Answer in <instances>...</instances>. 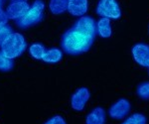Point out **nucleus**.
<instances>
[{"instance_id":"f257e3e1","label":"nucleus","mask_w":149,"mask_h":124,"mask_svg":"<svg viewBox=\"0 0 149 124\" xmlns=\"http://www.w3.org/2000/svg\"><path fill=\"white\" fill-rule=\"evenodd\" d=\"M95 38L74 27L67 31L62 37L61 46L68 55L77 56L86 53L92 48Z\"/></svg>"},{"instance_id":"f03ea898","label":"nucleus","mask_w":149,"mask_h":124,"mask_svg":"<svg viewBox=\"0 0 149 124\" xmlns=\"http://www.w3.org/2000/svg\"><path fill=\"white\" fill-rule=\"evenodd\" d=\"M1 52L8 59L18 58L26 51L27 43L20 33H11L1 44Z\"/></svg>"},{"instance_id":"7ed1b4c3","label":"nucleus","mask_w":149,"mask_h":124,"mask_svg":"<svg viewBox=\"0 0 149 124\" xmlns=\"http://www.w3.org/2000/svg\"><path fill=\"white\" fill-rule=\"evenodd\" d=\"M45 4L42 0H35L32 6L29 7L21 18L18 19V26L20 28H28L39 23L43 18Z\"/></svg>"},{"instance_id":"20e7f679","label":"nucleus","mask_w":149,"mask_h":124,"mask_svg":"<svg viewBox=\"0 0 149 124\" xmlns=\"http://www.w3.org/2000/svg\"><path fill=\"white\" fill-rule=\"evenodd\" d=\"M97 13L102 17L109 19H119L121 17L120 7L116 0H100Z\"/></svg>"},{"instance_id":"39448f33","label":"nucleus","mask_w":149,"mask_h":124,"mask_svg":"<svg viewBox=\"0 0 149 124\" xmlns=\"http://www.w3.org/2000/svg\"><path fill=\"white\" fill-rule=\"evenodd\" d=\"M130 108V102L125 98H120L112 104L109 110V113L111 118L115 119V120H120L129 113Z\"/></svg>"},{"instance_id":"423d86ee","label":"nucleus","mask_w":149,"mask_h":124,"mask_svg":"<svg viewBox=\"0 0 149 124\" xmlns=\"http://www.w3.org/2000/svg\"><path fill=\"white\" fill-rule=\"evenodd\" d=\"M90 96L91 92L86 87H81V89H77L71 98L72 108L76 111H81L85 108L86 103L90 99Z\"/></svg>"},{"instance_id":"0eeeda50","label":"nucleus","mask_w":149,"mask_h":124,"mask_svg":"<svg viewBox=\"0 0 149 124\" xmlns=\"http://www.w3.org/2000/svg\"><path fill=\"white\" fill-rule=\"evenodd\" d=\"M29 7H30V5L26 0L12 1L6 9V15L8 19H12V20L19 19L26 13Z\"/></svg>"},{"instance_id":"6e6552de","label":"nucleus","mask_w":149,"mask_h":124,"mask_svg":"<svg viewBox=\"0 0 149 124\" xmlns=\"http://www.w3.org/2000/svg\"><path fill=\"white\" fill-rule=\"evenodd\" d=\"M132 57L138 65L149 68V46L146 44H136L132 48Z\"/></svg>"},{"instance_id":"1a4fd4ad","label":"nucleus","mask_w":149,"mask_h":124,"mask_svg":"<svg viewBox=\"0 0 149 124\" xmlns=\"http://www.w3.org/2000/svg\"><path fill=\"white\" fill-rule=\"evenodd\" d=\"M74 27L81 30L83 32L86 33V34L91 35L93 38L95 37V33H97L95 22L92 17H90V16H81V17L77 21Z\"/></svg>"},{"instance_id":"9d476101","label":"nucleus","mask_w":149,"mask_h":124,"mask_svg":"<svg viewBox=\"0 0 149 124\" xmlns=\"http://www.w3.org/2000/svg\"><path fill=\"white\" fill-rule=\"evenodd\" d=\"M88 0H69L68 11L73 16H84L88 12Z\"/></svg>"},{"instance_id":"9b49d317","label":"nucleus","mask_w":149,"mask_h":124,"mask_svg":"<svg viewBox=\"0 0 149 124\" xmlns=\"http://www.w3.org/2000/svg\"><path fill=\"white\" fill-rule=\"evenodd\" d=\"M105 111L102 107H95L86 117V124H105Z\"/></svg>"},{"instance_id":"f8f14e48","label":"nucleus","mask_w":149,"mask_h":124,"mask_svg":"<svg viewBox=\"0 0 149 124\" xmlns=\"http://www.w3.org/2000/svg\"><path fill=\"white\" fill-rule=\"evenodd\" d=\"M97 32L102 38H109L112 35V30L110 27V20L109 18H100L97 24Z\"/></svg>"},{"instance_id":"ddd939ff","label":"nucleus","mask_w":149,"mask_h":124,"mask_svg":"<svg viewBox=\"0 0 149 124\" xmlns=\"http://www.w3.org/2000/svg\"><path fill=\"white\" fill-rule=\"evenodd\" d=\"M69 0H50L49 8L52 14L60 15L68 10Z\"/></svg>"},{"instance_id":"4468645a","label":"nucleus","mask_w":149,"mask_h":124,"mask_svg":"<svg viewBox=\"0 0 149 124\" xmlns=\"http://www.w3.org/2000/svg\"><path fill=\"white\" fill-rule=\"evenodd\" d=\"M62 58H63V53L61 50L57 49V48H53V49H50L45 52L42 60L48 64H57L61 61Z\"/></svg>"},{"instance_id":"2eb2a0df","label":"nucleus","mask_w":149,"mask_h":124,"mask_svg":"<svg viewBox=\"0 0 149 124\" xmlns=\"http://www.w3.org/2000/svg\"><path fill=\"white\" fill-rule=\"evenodd\" d=\"M29 52H30V55L33 57L34 59L36 60H42L43 56H44L45 52H46V50H45V48L43 45L41 44H32L29 48Z\"/></svg>"},{"instance_id":"dca6fc26","label":"nucleus","mask_w":149,"mask_h":124,"mask_svg":"<svg viewBox=\"0 0 149 124\" xmlns=\"http://www.w3.org/2000/svg\"><path fill=\"white\" fill-rule=\"evenodd\" d=\"M122 124H146V117L141 113H134Z\"/></svg>"},{"instance_id":"f3484780","label":"nucleus","mask_w":149,"mask_h":124,"mask_svg":"<svg viewBox=\"0 0 149 124\" xmlns=\"http://www.w3.org/2000/svg\"><path fill=\"white\" fill-rule=\"evenodd\" d=\"M13 69V62L11 59H8L0 52V71H9Z\"/></svg>"},{"instance_id":"a211bd4d","label":"nucleus","mask_w":149,"mask_h":124,"mask_svg":"<svg viewBox=\"0 0 149 124\" xmlns=\"http://www.w3.org/2000/svg\"><path fill=\"white\" fill-rule=\"evenodd\" d=\"M137 95L142 99H149V82H143L138 85Z\"/></svg>"},{"instance_id":"6ab92c4d","label":"nucleus","mask_w":149,"mask_h":124,"mask_svg":"<svg viewBox=\"0 0 149 124\" xmlns=\"http://www.w3.org/2000/svg\"><path fill=\"white\" fill-rule=\"evenodd\" d=\"M11 33H12V29L10 26H8V25L0 26V46H1V44L4 42V40H5Z\"/></svg>"},{"instance_id":"aec40b11","label":"nucleus","mask_w":149,"mask_h":124,"mask_svg":"<svg viewBox=\"0 0 149 124\" xmlns=\"http://www.w3.org/2000/svg\"><path fill=\"white\" fill-rule=\"evenodd\" d=\"M44 124H67V123L62 116L56 115V116H53V117H51L49 120H47Z\"/></svg>"},{"instance_id":"412c9836","label":"nucleus","mask_w":149,"mask_h":124,"mask_svg":"<svg viewBox=\"0 0 149 124\" xmlns=\"http://www.w3.org/2000/svg\"><path fill=\"white\" fill-rule=\"evenodd\" d=\"M7 21H8V17H7V15H6V12H4L0 8V26L6 25Z\"/></svg>"},{"instance_id":"4be33fe9","label":"nucleus","mask_w":149,"mask_h":124,"mask_svg":"<svg viewBox=\"0 0 149 124\" xmlns=\"http://www.w3.org/2000/svg\"><path fill=\"white\" fill-rule=\"evenodd\" d=\"M13 1H20V0H13Z\"/></svg>"},{"instance_id":"5701e85b","label":"nucleus","mask_w":149,"mask_h":124,"mask_svg":"<svg viewBox=\"0 0 149 124\" xmlns=\"http://www.w3.org/2000/svg\"><path fill=\"white\" fill-rule=\"evenodd\" d=\"M0 8H1V2H0Z\"/></svg>"},{"instance_id":"b1692460","label":"nucleus","mask_w":149,"mask_h":124,"mask_svg":"<svg viewBox=\"0 0 149 124\" xmlns=\"http://www.w3.org/2000/svg\"><path fill=\"white\" fill-rule=\"evenodd\" d=\"M148 32H149V28H148Z\"/></svg>"}]
</instances>
